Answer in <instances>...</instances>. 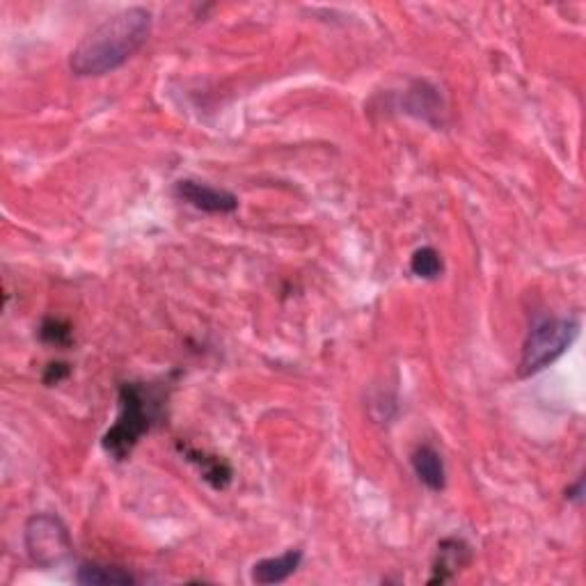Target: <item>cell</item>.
<instances>
[{
  "label": "cell",
  "mask_w": 586,
  "mask_h": 586,
  "mask_svg": "<svg viewBox=\"0 0 586 586\" xmlns=\"http://www.w3.org/2000/svg\"><path fill=\"white\" fill-rule=\"evenodd\" d=\"M74 580L83 586H129L138 584V577L120 566L83 564L76 570Z\"/></svg>",
  "instance_id": "10"
},
{
  "label": "cell",
  "mask_w": 586,
  "mask_h": 586,
  "mask_svg": "<svg viewBox=\"0 0 586 586\" xmlns=\"http://www.w3.org/2000/svg\"><path fill=\"white\" fill-rule=\"evenodd\" d=\"M580 335V321L573 316H541L529 326L518 362V376L532 378L564 355Z\"/></svg>",
  "instance_id": "3"
},
{
  "label": "cell",
  "mask_w": 586,
  "mask_h": 586,
  "mask_svg": "<svg viewBox=\"0 0 586 586\" xmlns=\"http://www.w3.org/2000/svg\"><path fill=\"white\" fill-rule=\"evenodd\" d=\"M174 195L204 213H234L239 209V197L229 190L213 188L193 179H181L174 184Z\"/></svg>",
  "instance_id": "5"
},
{
  "label": "cell",
  "mask_w": 586,
  "mask_h": 586,
  "mask_svg": "<svg viewBox=\"0 0 586 586\" xmlns=\"http://www.w3.org/2000/svg\"><path fill=\"white\" fill-rule=\"evenodd\" d=\"M177 449L190 465H195L197 470H200L202 479L207 481L211 488L225 490L229 483H232V467H229V463L223 461L220 456H211L207 451L184 445V442H177Z\"/></svg>",
  "instance_id": "7"
},
{
  "label": "cell",
  "mask_w": 586,
  "mask_h": 586,
  "mask_svg": "<svg viewBox=\"0 0 586 586\" xmlns=\"http://www.w3.org/2000/svg\"><path fill=\"white\" fill-rule=\"evenodd\" d=\"M152 33V12L147 7H126L99 23L71 51L69 67L76 76H106L126 65Z\"/></svg>",
  "instance_id": "1"
},
{
  "label": "cell",
  "mask_w": 586,
  "mask_h": 586,
  "mask_svg": "<svg viewBox=\"0 0 586 586\" xmlns=\"http://www.w3.org/2000/svg\"><path fill=\"white\" fill-rule=\"evenodd\" d=\"M23 543L30 561L39 568H55L69 559L74 543L65 522L51 513H37L26 522Z\"/></svg>",
  "instance_id": "4"
},
{
  "label": "cell",
  "mask_w": 586,
  "mask_h": 586,
  "mask_svg": "<svg viewBox=\"0 0 586 586\" xmlns=\"http://www.w3.org/2000/svg\"><path fill=\"white\" fill-rule=\"evenodd\" d=\"M566 500L573 502V504H582L584 502V479L580 477L573 486H568L566 490Z\"/></svg>",
  "instance_id": "14"
},
{
  "label": "cell",
  "mask_w": 586,
  "mask_h": 586,
  "mask_svg": "<svg viewBox=\"0 0 586 586\" xmlns=\"http://www.w3.org/2000/svg\"><path fill=\"white\" fill-rule=\"evenodd\" d=\"M158 417V399L145 385L126 383L120 390V415L106 431L101 447L115 461H124L136 449L140 438L152 431Z\"/></svg>",
  "instance_id": "2"
},
{
  "label": "cell",
  "mask_w": 586,
  "mask_h": 586,
  "mask_svg": "<svg viewBox=\"0 0 586 586\" xmlns=\"http://www.w3.org/2000/svg\"><path fill=\"white\" fill-rule=\"evenodd\" d=\"M410 271H413V275L419 277V280L433 282L445 273V264H442L438 250L431 248V245H424V248L415 250L413 257H410Z\"/></svg>",
  "instance_id": "11"
},
{
  "label": "cell",
  "mask_w": 586,
  "mask_h": 586,
  "mask_svg": "<svg viewBox=\"0 0 586 586\" xmlns=\"http://www.w3.org/2000/svg\"><path fill=\"white\" fill-rule=\"evenodd\" d=\"M472 561V550L470 545L461 538H445L438 545V554H435L433 561V577L429 584H442L449 582L458 570L465 568Z\"/></svg>",
  "instance_id": "6"
},
{
  "label": "cell",
  "mask_w": 586,
  "mask_h": 586,
  "mask_svg": "<svg viewBox=\"0 0 586 586\" xmlns=\"http://www.w3.org/2000/svg\"><path fill=\"white\" fill-rule=\"evenodd\" d=\"M300 561H303V552L300 550H287L280 557L261 559L252 566V582L257 584H282L287 582L289 577L296 573Z\"/></svg>",
  "instance_id": "9"
},
{
  "label": "cell",
  "mask_w": 586,
  "mask_h": 586,
  "mask_svg": "<svg viewBox=\"0 0 586 586\" xmlns=\"http://www.w3.org/2000/svg\"><path fill=\"white\" fill-rule=\"evenodd\" d=\"M410 463H413L415 477L424 483L426 488L433 490V493H440L447 486V470L445 461L438 454V449L431 445H419L413 456H410Z\"/></svg>",
  "instance_id": "8"
},
{
  "label": "cell",
  "mask_w": 586,
  "mask_h": 586,
  "mask_svg": "<svg viewBox=\"0 0 586 586\" xmlns=\"http://www.w3.org/2000/svg\"><path fill=\"white\" fill-rule=\"evenodd\" d=\"M69 374H71L69 364H65V362H53V364H49V367H46L44 383L46 385H55V383H60V380H65Z\"/></svg>",
  "instance_id": "13"
},
{
  "label": "cell",
  "mask_w": 586,
  "mask_h": 586,
  "mask_svg": "<svg viewBox=\"0 0 586 586\" xmlns=\"http://www.w3.org/2000/svg\"><path fill=\"white\" fill-rule=\"evenodd\" d=\"M39 339H42L44 344H51V346H69L71 344V326L67 321L62 319H44L42 326H39Z\"/></svg>",
  "instance_id": "12"
}]
</instances>
